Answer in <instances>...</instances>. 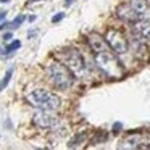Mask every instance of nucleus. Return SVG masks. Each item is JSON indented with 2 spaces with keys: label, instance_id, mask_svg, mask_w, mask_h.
Instances as JSON below:
<instances>
[{
  "label": "nucleus",
  "instance_id": "11",
  "mask_svg": "<svg viewBox=\"0 0 150 150\" xmlns=\"http://www.w3.org/2000/svg\"><path fill=\"white\" fill-rule=\"evenodd\" d=\"M142 134L136 132V134H131V136H127L126 139H123L120 144H118V147L120 149H139L140 145H142Z\"/></svg>",
  "mask_w": 150,
  "mask_h": 150
},
{
  "label": "nucleus",
  "instance_id": "14",
  "mask_svg": "<svg viewBox=\"0 0 150 150\" xmlns=\"http://www.w3.org/2000/svg\"><path fill=\"white\" fill-rule=\"evenodd\" d=\"M11 76H13V68L7 69V73H5V76L2 78V81H0V92H2V91H4V89L8 86V82H10Z\"/></svg>",
  "mask_w": 150,
  "mask_h": 150
},
{
  "label": "nucleus",
  "instance_id": "2",
  "mask_svg": "<svg viewBox=\"0 0 150 150\" xmlns=\"http://www.w3.org/2000/svg\"><path fill=\"white\" fill-rule=\"evenodd\" d=\"M94 62H95V65H97V68L100 69L107 78L118 79L124 74V69H123V66H121L120 60L116 58V53H113L111 50L94 53Z\"/></svg>",
  "mask_w": 150,
  "mask_h": 150
},
{
  "label": "nucleus",
  "instance_id": "16",
  "mask_svg": "<svg viewBox=\"0 0 150 150\" xmlns=\"http://www.w3.org/2000/svg\"><path fill=\"white\" fill-rule=\"evenodd\" d=\"M107 139H108V134L103 132V131H98V132L94 136L92 142H94V144H102V142H107Z\"/></svg>",
  "mask_w": 150,
  "mask_h": 150
},
{
  "label": "nucleus",
  "instance_id": "20",
  "mask_svg": "<svg viewBox=\"0 0 150 150\" xmlns=\"http://www.w3.org/2000/svg\"><path fill=\"white\" fill-rule=\"evenodd\" d=\"M11 39H13V31H8V33H5L4 34V40H11Z\"/></svg>",
  "mask_w": 150,
  "mask_h": 150
},
{
  "label": "nucleus",
  "instance_id": "18",
  "mask_svg": "<svg viewBox=\"0 0 150 150\" xmlns=\"http://www.w3.org/2000/svg\"><path fill=\"white\" fill-rule=\"evenodd\" d=\"M63 18H65V13H57L55 16L52 18V23H60V21H62Z\"/></svg>",
  "mask_w": 150,
  "mask_h": 150
},
{
  "label": "nucleus",
  "instance_id": "5",
  "mask_svg": "<svg viewBox=\"0 0 150 150\" xmlns=\"http://www.w3.org/2000/svg\"><path fill=\"white\" fill-rule=\"evenodd\" d=\"M33 121L37 127H40V129H53V127L60 123V120L55 115V111L42 110V108H39V111H36Z\"/></svg>",
  "mask_w": 150,
  "mask_h": 150
},
{
  "label": "nucleus",
  "instance_id": "4",
  "mask_svg": "<svg viewBox=\"0 0 150 150\" xmlns=\"http://www.w3.org/2000/svg\"><path fill=\"white\" fill-rule=\"evenodd\" d=\"M103 37H105V40H107L108 47L111 49V52L116 53V57H121V55H126L127 53L129 44H127V39L124 37V34L121 33L120 29L110 28Z\"/></svg>",
  "mask_w": 150,
  "mask_h": 150
},
{
  "label": "nucleus",
  "instance_id": "23",
  "mask_svg": "<svg viewBox=\"0 0 150 150\" xmlns=\"http://www.w3.org/2000/svg\"><path fill=\"white\" fill-rule=\"evenodd\" d=\"M5 16H7V13H5V11H0V21H4Z\"/></svg>",
  "mask_w": 150,
  "mask_h": 150
},
{
  "label": "nucleus",
  "instance_id": "8",
  "mask_svg": "<svg viewBox=\"0 0 150 150\" xmlns=\"http://www.w3.org/2000/svg\"><path fill=\"white\" fill-rule=\"evenodd\" d=\"M129 5L139 20H150V5L147 0H129Z\"/></svg>",
  "mask_w": 150,
  "mask_h": 150
},
{
  "label": "nucleus",
  "instance_id": "15",
  "mask_svg": "<svg viewBox=\"0 0 150 150\" xmlns=\"http://www.w3.org/2000/svg\"><path fill=\"white\" fill-rule=\"evenodd\" d=\"M24 20H26V16H24V15H18V16L15 18L11 23H8V28H10L11 31H13V29H18V28H20L21 24L24 23Z\"/></svg>",
  "mask_w": 150,
  "mask_h": 150
},
{
  "label": "nucleus",
  "instance_id": "19",
  "mask_svg": "<svg viewBox=\"0 0 150 150\" xmlns=\"http://www.w3.org/2000/svg\"><path fill=\"white\" fill-rule=\"evenodd\" d=\"M121 129H123V123H115V124H113V132H115V134L120 132Z\"/></svg>",
  "mask_w": 150,
  "mask_h": 150
},
{
  "label": "nucleus",
  "instance_id": "6",
  "mask_svg": "<svg viewBox=\"0 0 150 150\" xmlns=\"http://www.w3.org/2000/svg\"><path fill=\"white\" fill-rule=\"evenodd\" d=\"M86 40H87V45H89V49L92 50V53H98V52H105V50H111L110 47H108L105 37H102L100 34H97V33L87 34Z\"/></svg>",
  "mask_w": 150,
  "mask_h": 150
},
{
  "label": "nucleus",
  "instance_id": "13",
  "mask_svg": "<svg viewBox=\"0 0 150 150\" xmlns=\"http://www.w3.org/2000/svg\"><path fill=\"white\" fill-rule=\"evenodd\" d=\"M86 139H87V132H79L69 140L68 147L69 149H73V147H79V145H82V142H86Z\"/></svg>",
  "mask_w": 150,
  "mask_h": 150
},
{
  "label": "nucleus",
  "instance_id": "21",
  "mask_svg": "<svg viewBox=\"0 0 150 150\" xmlns=\"http://www.w3.org/2000/svg\"><path fill=\"white\" fill-rule=\"evenodd\" d=\"M5 28H8V23H5V21H2V23H0V31H4Z\"/></svg>",
  "mask_w": 150,
  "mask_h": 150
},
{
  "label": "nucleus",
  "instance_id": "26",
  "mask_svg": "<svg viewBox=\"0 0 150 150\" xmlns=\"http://www.w3.org/2000/svg\"><path fill=\"white\" fill-rule=\"evenodd\" d=\"M31 2H39V0H31Z\"/></svg>",
  "mask_w": 150,
  "mask_h": 150
},
{
  "label": "nucleus",
  "instance_id": "22",
  "mask_svg": "<svg viewBox=\"0 0 150 150\" xmlns=\"http://www.w3.org/2000/svg\"><path fill=\"white\" fill-rule=\"evenodd\" d=\"M74 2H76V0H65V5H66V7H69V5H73Z\"/></svg>",
  "mask_w": 150,
  "mask_h": 150
},
{
  "label": "nucleus",
  "instance_id": "7",
  "mask_svg": "<svg viewBox=\"0 0 150 150\" xmlns=\"http://www.w3.org/2000/svg\"><path fill=\"white\" fill-rule=\"evenodd\" d=\"M132 24V33L137 40H149L150 39V20H137Z\"/></svg>",
  "mask_w": 150,
  "mask_h": 150
},
{
  "label": "nucleus",
  "instance_id": "25",
  "mask_svg": "<svg viewBox=\"0 0 150 150\" xmlns=\"http://www.w3.org/2000/svg\"><path fill=\"white\" fill-rule=\"evenodd\" d=\"M0 2H2V4H8V2H10V0H0Z\"/></svg>",
  "mask_w": 150,
  "mask_h": 150
},
{
  "label": "nucleus",
  "instance_id": "17",
  "mask_svg": "<svg viewBox=\"0 0 150 150\" xmlns=\"http://www.w3.org/2000/svg\"><path fill=\"white\" fill-rule=\"evenodd\" d=\"M20 47H21V42H20V40H13V42H11L10 45H8L7 49H5V50H7V55H10V53L16 52V50L20 49Z\"/></svg>",
  "mask_w": 150,
  "mask_h": 150
},
{
  "label": "nucleus",
  "instance_id": "3",
  "mask_svg": "<svg viewBox=\"0 0 150 150\" xmlns=\"http://www.w3.org/2000/svg\"><path fill=\"white\" fill-rule=\"evenodd\" d=\"M62 63L73 73L74 76L78 78H82L86 74V62H84V57L82 53L79 52L78 49H65L62 52L57 53Z\"/></svg>",
  "mask_w": 150,
  "mask_h": 150
},
{
  "label": "nucleus",
  "instance_id": "12",
  "mask_svg": "<svg viewBox=\"0 0 150 150\" xmlns=\"http://www.w3.org/2000/svg\"><path fill=\"white\" fill-rule=\"evenodd\" d=\"M60 107H62V98H60L57 94H50L49 97L45 98V102H44L39 108H42V110H49V111H58Z\"/></svg>",
  "mask_w": 150,
  "mask_h": 150
},
{
  "label": "nucleus",
  "instance_id": "10",
  "mask_svg": "<svg viewBox=\"0 0 150 150\" xmlns=\"http://www.w3.org/2000/svg\"><path fill=\"white\" fill-rule=\"evenodd\" d=\"M116 16L120 18L121 21H124V23H134V21L139 20L136 11L132 10V7H131L129 4H121L120 7L116 8Z\"/></svg>",
  "mask_w": 150,
  "mask_h": 150
},
{
  "label": "nucleus",
  "instance_id": "1",
  "mask_svg": "<svg viewBox=\"0 0 150 150\" xmlns=\"http://www.w3.org/2000/svg\"><path fill=\"white\" fill-rule=\"evenodd\" d=\"M45 76L50 84L58 91H68L74 82V74L62 62H50L45 66Z\"/></svg>",
  "mask_w": 150,
  "mask_h": 150
},
{
  "label": "nucleus",
  "instance_id": "24",
  "mask_svg": "<svg viewBox=\"0 0 150 150\" xmlns=\"http://www.w3.org/2000/svg\"><path fill=\"white\" fill-rule=\"evenodd\" d=\"M36 34H37V31H29V34H28V37L31 39V37H33V36H36Z\"/></svg>",
  "mask_w": 150,
  "mask_h": 150
},
{
  "label": "nucleus",
  "instance_id": "9",
  "mask_svg": "<svg viewBox=\"0 0 150 150\" xmlns=\"http://www.w3.org/2000/svg\"><path fill=\"white\" fill-rule=\"evenodd\" d=\"M50 94H52V92L47 91V89H34V91H31L29 94L26 95V100L29 102L33 107H37V108H39L40 105L45 102V98L49 97Z\"/></svg>",
  "mask_w": 150,
  "mask_h": 150
}]
</instances>
